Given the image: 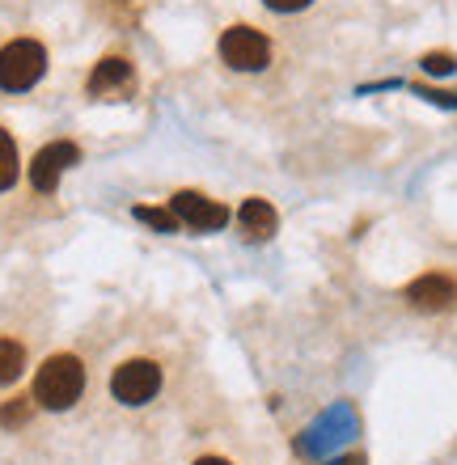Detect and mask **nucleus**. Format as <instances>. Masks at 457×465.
Wrapping results in <instances>:
<instances>
[{
	"instance_id": "obj_1",
	"label": "nucleus",
	"mask_w": 457,
	"mask_h": 465,
	"mask_svg": "<svg viewBox=\"0 0 457 465\" xmlns=\"http://www.w3.org/2000/svg\"><path fill=\"white\" fill-rule=\"evenodd\" d=\"M81 390H85V368L73 355H51L35 377V402L47 406V411L73 406L81 398Z\"/></svg>"
},
{
	"instance_id": "obj_16",
	"label": "nucleus",
	"mask_w": 457,
	"mask_h": 465,
	"mask_svg": "<svg viewBox=\"0 0 457 465\" xmlns=\"http://www.w3.org/2000/svg\"><path fill=\"white\" fill-rule=\"evenodd\" d=\"M267 9H275V13H297V9H305L309 0H263Z\"/></svg>"
},
{
	"instance_id": "obj_15",
	"label": "nucleus",
	"mask_w": 457,
	"mask_h": 465,
	"mask_svg": "<svg viewBox=\"0 0 457 465\" xmlns=\"http://www.w3.org/2000/svg\"><path fill=\"white\" fill-rule=\"evenodd\" d=\"M25 419H30V402H25V398H13V402L0 411V423H5V428H17Z\"/></svg>"
},
{
	"instance_id": "obj_14",
	"label": "nucleus",
	"mask_w": 457,
	"mask_h": 465,
	"mask_svg": "<svg viewBox=\"0 0 457 465\" xmlns=\"http://www.w3.org/2000/svg\"><path fill=\"white\" fill-rule=\"evenodd\" d=\"M457 68V60L449 55V51H432V55H423V73H432V76H449Z\"/></svg>"
},
{
	"instance_id": "obj_3",
	"label": "nucleus",
	"mask_w": 457,
	"mask_h": 465,
	"mask_svg": "<svg viewBox=\"0 0 457 465\" xmlns=\"http://www.w3.org/2000/svg\"><path fill=\"white\" fill-rule=\"evenodd\" d=\"M221 60L237 73H259L267 68L272 60V47H267V38L259 30H250V25H233V30H224L221 35Z\"/></svg>"
},
{
	"instance_id": "obj_8",
	"label": "nucleus",
	"mask_w": 457,
	"mask_h": 465,
	"mask_svg": "<svg viewBox=\"0 0 457 465\" xmlns=\"http://www.w3.org/2000/svg\"><path fill=\"white\" fill-rule=\"evenodd\" d=\"M356 428V419H352V406H334L331 415H322L313 428L305 431V440H301V453H326L331 444L347 440Z\"/></svg>"
},
{
	"instance_id": "obj_10",
	"label": "nucleus",
	"mask_w": 457,
	"mask_h": 465,
	"mask_svg": "<svg viewBox=\"0 0 457 465\" xmlns=\"http://www.w3.org/2000/svg\"><path fill=\"white\" fill-rule=\"evenodd\" d=\"M237 224H242V232H246L250 242H267L280 221H275V208L267 199H246L242 212H237Z\"/></svg>"
},
{
	"instance_id": "obj_18",
	"label": "nucleus",
	"mask_w": 457,
	"mask_h": 465,
	"mask_svg": "<svg viewBox=\"0 0 457 465\" xmlns=\"http://www.w3.org/2000/svg\"><path fill=\"white\" fill-rule=\"evenodd\" d=\"M195 465H229V461H221V457H204V461H195Z\"/></svg>"
},
{
	"instance_id": "obj_9",
	"label": "nucleus",
	"mask_w": 457,
	"mask_h": 465,
	"mask_svg": "<svg viewBox=\"0 0 457 465\" xmlns=\"http://www.w3.org/2000/svg\"><path fill=\"white\" fill-rule=\"evenodd\" d=\"M132 64L119 60V55H111V60H102L94 73H89V98H124V94H132Z\"/></svg>"
},
{
	"instance_id": "obj_7",
	"label": "nucleus",
	"mask_w": 457,
	"mask_h": 465,
	"mask_svg": "<svg viewBox=\"0 0 457 465\" xmlns=\"http://www.w3.org/2000/svg\"><path fill=\"white\" fill-rule=\"evenodd\" d=\"M407 301L420 313H445L457 305V283L449 275H420L415 283H407Z\"/></svg>"
},
{
	"instance_id": "obj_6",
	"label": "nucleus",
	"mask_w": 457,
	"mask_h": 465,
	"mask_svg": "<svg viewBox=\"0 0 457 465\" xmlns=\"http://www.w3.org/2000/svg\"><path fill=\"white\" fill-rule=\"evenodd\" d=\"M76 157H81V153H76V144H68V140L43 148V153L30 161V183H35V191H55L60 178H64V170L76 165Z\"/></svg>"
},
{
	"instance_id": "obj_4",
	"label": "nucleus",
	"mask_w": 457,
	"mask_h": 465,
	"mask_svg": "<svg viewBox=\"0 0 457 465\" xmlns=\"http://www.w3.org/2000/svg\"><path fill=\"white\" fill-rule=\"evenodd\" d=\"M111 390H114V398H119V402L144 406L153 393L161 390V372H157V364H149V360H127V364L114 368Z\"/></svg>"
},
{
	"instance_id": "obj_11",
	"label": "nucleus",
	"mask_w": 457,
	"mask_h": 465,
	"mask_svg": "<svg viewBox=\"0 0 457 465\" xmlns=\"http://www.w3.org/2000/svg\"><path fill=\"white\" fill-rule=\"evenodd\" d=\"M22 368H25L22 343H13V339H0V385L17 381V377H22Z\"/></svg>"
},
{
	"instance_id": "obj_13",
	"label": "nucleus",
	"mask_w": 457,
	"mask_h": 465,
	"mask_svg": "<svg viewBox=\"0 0 457 465\" xmlns=\"http://www.w3.org/2000/svg\"><path fill=\"white\" fill-rule=\"evenodd\" d=\"M136 221H144V224H153V229L157 232H174L178 229V216H174V212H161V208H136Z\"/></svg>"
},
{
	"instance_id": "obj_12",
	"label": "nucleus",
	"mask_w": 457,
	"mask_h": 465,
	"mask_svg": "<svg viewBox=\"0 0 457 465\" xmlns=\"http://www.w3.org/2000/svg\"><path fill=\"white\" fill-rule=\"evenodd\" d=\"M17 183V148H13L9 132H0V191H9Z\"/></svg>"
},
{
	"instance_id": "obj_5",
	"label": "nucleus",
	"mask_w": 457,
	"mask_h": 465,
	"mask_svg": "<svg viewBox=\"0 0 457 465\" xmlns=\"http://www.w3.org/2000/svg\"><path fill=\"white\" fill-rule=\"evenodd\" d=\"M170 212L186 224V229H195V232H216V229L229 224V208H221V203L195 195V191H178Z\"/></svg>"
},
{
	"instance_id": "obj_17",
	"label": "nucleus",
	"mask_w": 457,
	"mask_h": 465,
	"mask_svg": "<svg viewBox=\"0 0 457 465\" xmlns=\"http://www.w3.org/2000/svg\"><path fill=\"white\" fill-rule=\"evenodd\" d=\"M331 465H364V457H343V461H331Z\"/></svg>"
},
{
	"instance_id": "obj_2",
	"label": "nucleus",
	"mask_w": 457,
	"mask_h": 465,
	"mask_svg": "<svg viewBox=\"0 0 457 465\" xmlns=\"http://www.w3.org/2000/svg\"><path fill=\"white\" fill-rule=\"evenodd\" d=\"M43 68H47V51L38 47L35 38H17L0 51V89L22 94L43 76Z\"/></svg>"
}]
</instances>
